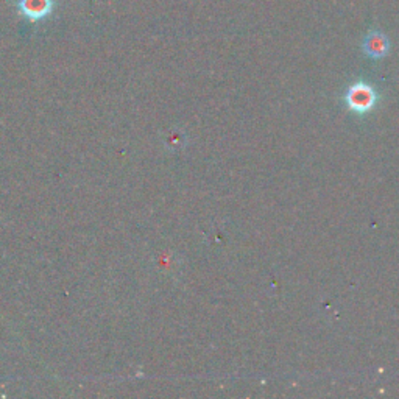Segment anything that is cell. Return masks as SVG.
Returning a JSON list of instances; mask_svg holds the SVG:
<instances>
[{
	"instance_id": "6da1fadb",
	"label": "cell",
	"mask_w": 399,
	"mask_h": 399,
	"mask_svg": "<svg viewBox=\"0 0 399 399\" xmlns=\"http://www.w3.org/2000/svg\"><path fill=\"white\" fill-rule=\"evenodd\" d=\"M376 99L377 97H376L374 89L367 83H362V81L351 86L345 95V102H346L348 108L351 109V111L359 113V114L368 113L370 109L374 106Z\"/></svg>"
},
{
	"instance_id": "7a4b0ae2",
	"label": "cell",
	"mask_w": 399,
	"mask_h": 399,
	"mask_svg": "<svg viewBox=\"0 0 399 399\" xmlns=\"http://www.w3.org/2000/svg\"><path fill=\"white\" fill-rule=\"evenodd\" d=\"M55 0H19L18 2V11L20 16L31 20V22H38L49 18L53 11Z\"/></svg>"
},
{
	"instance_id": "3957f363",
	"label": "cell",
	"mask_w": 399,
	"mask_h": 399,
	"mask_svg": "<svg viewBox=\"0 0 399 399\" xmlns=\"http://www.w3.org/2000/svg\"><path fill=\"white\" fill-rule=\"evenodd\" d=\"M390 50V41L385 34L379 30L370 31L365 39H363V52L370 58H384Z\"/></svg>"
}]
</instances>
